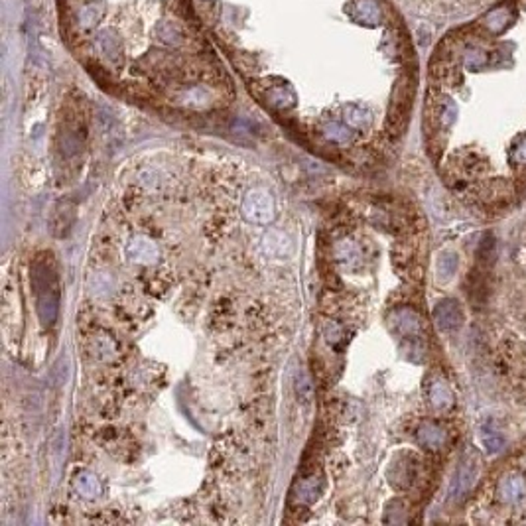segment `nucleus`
I'll return each mask as SVG.
<instances>
[{
  "mask_svg": "<svg viewBox=\"0 0 526 526\" xmlns=\"http://www.w3.org/2000/svg\"><path fill=\"white\" fill-rule=\"evenodd\" d=\"M412 477H414V473H412L410 463H400L398 461L391 469V481L396 487H408L412 483Z\"/></svg>",
  "mask_w": 526,
  "mask_h": 526,
  "instance_id": "4468645a",
  "label": "nucleus"
},
{
  "mask_svg": "<svg viewBox=\"0 0 526 526\" xmlns=\"http://www.w3.org/2000/svg\"><path fill=\"white\" fill-rule=\"evenodd\" d=\"M510 160L513 164H526V138L525 140H520V144H517L515 148H513V152H510Z\"/></svg>",
  "mask_w": 526,
  "mask_h": 526,
  "instance_id": "dca6fc26",
  "label": "nucleus"
},
{
  "mask_svg": "<svg viewBox=\"0 0 526 526\" xmlns=\"http://www.w3.org/2000/svg\"><path fill=\"white\" fill-rule=\"evenodd\" d=\"M322 489H324L322 479L306 477L300 485H298V501H300V503H314V501L319 497Z\"/></svg>",
  "mask_w": 526,
  "mask_h": 526,
  "instance_id": "f8f14e48",
  "label": "nucleus"
},
{
  "mask_svg": "<svg viewBox=\"0 0 526 526\" xmlns=\"http://www.w3.org/2000/svg\"><path fill=\"white\" fill-rule=\"evenodd\" d=\"M428 400L436 408V410H446L453 404V393H451L450 384L441 379H434L428 386Z\"/></svg>",
  "mask_w": 526,
  "mask_h": 526,
  "instance_id": "6e6552de",
  "label": "nucleus"
},
{
  "mask_svg": "<svg viewBox=\"0 0 526 526\" xmlns=\"http://www.w3.org/2000/svg\"><path fill=\"white\" fill-rule=\"evenodd\" d=\"M458 255L455 252H441L440 259H438V274H440L441 280H450L455 270H458Z\"/></svg>",
  "mask_w": 526,
  "mask_h": 526,
  "instance_id": "ddd939ff",
  "label": "nucleus"
},
{
  "mask_svg": "<svg viewBox=\"0 0 526 526\" xmlns=\"http://www.w3.org/2000/svg\"><path fill=\"white\" fill-rule=\"evenodd\" d=\"M262 249L267 252L268 257H286L292 252V243L288 239L284 233H280V231H270L268 235H264V239H262Z\"/></svg>",
  "mask_w": 526,
  "mask_h": 526,
  "instance_id": "1a4fd4ad",
  "label": "nucleus"
},
{
  "mask_svg": "<svg viewBox=\"0 0 526 526\" xmlns=\"http://www.w3.org/2000/svg\"><path fill=\"white\" fill-rule=\"evenodd\" d=\"M479 475V455L473 450H467L465 458L461 460L458 479H455V493L465 495L467 491L473 489Z\"/></svg>",
  "mask_w": 526,
  "mask_h": 526,
  "instance_id": "39448f33",
  "label": "nucleus"
},
{
  "mask_svg": "<svg viewBox=\"0 0 526 526\" xmlns=\"http://www.w3.org/2000/svg\"><path fill=\"white\" fill-rule=\"evenodd\" d=\"M389 324L394 334L400 335L404 339L418 341L422 335V319L412 307H396L389 316Z\"/></svg>",
  "mask_w": 526,
  "mask_h": 526,
  "instance_id": "7ed1b4c3",
  "label": "nucleus"
},
{
  "mask_svg": "<svg viewBox=\"0 0 526 526\" xmlns=\"http://www.w3.org/2000/svg\"><path fill=\"white\" fill-rule=\"evenodd\" d=\"M481 441H483V446H485V450L489 453H499L505 448V438L499 432L487 430V428H483V432H481Z\"/></svg>",
  "mask_w": 526,
  "mask_h": 526,
  "instance_id": "2eb2a0df",
  "label": "nucleus"
},
{
  "mask_svg": "<svg viewBox=\"0 0 526 526\" xmlns=\"http://www.w3.org/2000/svg\"><path fill=\"white\" fill-rule=\"evenodd\" d=\"M32 290L36 296V312L44 327H51L59 316L61 292L51 255L42 252L32 262Z\"/></svg>",
  "mask_w": 526,
  "mask_h": 526,
  "instance_id": "f257e3e1",
  "label": "nucleus"
},
{
  "mask_svg": "<svg viewBox=\"0 0 526 526\" xmlns=\"http://www.w3.org/2000/svg\"><path fill=\"white\" fill-rule=\"evenodd\" d=\"M240 213L249 223L268 225L274 221V215H276L274 200L270 197V193L262 190H252L245 195V200L240 203Z\"/></svg>",
  "mask_w": 526,
  "mask_h": 526,
  "instance_id": "f03ea898",
  "label": "nucleus"
},
{
  "mask_svg": "<svg viewBox=\"0 0 526 526\" xmlns=\"http://www.w3.org/2000/svg\"><path fill=\"white\" fill-rule=\"evenodd\" d=\"M126 257L133 260V262H140V264H152L154 260L158 259V247L156 243L146 237H134L130 239V243L126 245Z\"/></svg>",
  "mask_w": 526,
  "mask_h": 526,
  "instance_id": "423d86ee",
  "label": "nucleus"
},
{
  "mask_svg": "<svg viewBox=\"0 0 526 526\" xmlns=\"http://www.w3.org/2000/svg\"><path fill=\"white\" fill-rule=\"evenodd\" d=\"M434 322L444 331L458 329L463 322V312L455 300H441L438 306L434 307Z\"/></svg>",
  "mask_w": 526,
  "mask_h": 526,
  "instance_id": "20e7f679",
  "label": "nucleus"
},
{
  "mask_svg": "<svg viewBox=\"0 0 526 526\" xmlns=\"http://www.w3.org/2000/svg\"><path fill=\"white\" fill-rule=\"evenodd\" d=\"M418 441L428 450H440L446 444V432L441 430L438 424L426 422L418 428Z\"/></svg>",
  "mask_w": 526,
  "mask_h": 526,
  "instance_id": "9d476101",
  "label": "nucleus"
},
{
  "mask_svg": "<svg viewBox=\"0 0 526 526\" xmlns=\"http://www.w3.org/2000/svg\"><path fill=\"white\" fill-rule=\"evenodd\" d=\"M499 497L508 505H515L526 497L525 481L517 475H507L499 481Z\"/></svg>",
  "mask_w": 526,
  "mask_h": 526,
  "instance_id": "0eeeda50",
  "label": "nucleus"
},
{
  "mask_svg": "<svg viewBox=\"0 0 526 526\" xmlns=\"http://www.w3.org/2000/svg\"><path fill=\"white\" fill-rule=\"evenodd\" d=\"M75 489L79 491V495L85 499H95L103 493L101 481H99L93 473H89V471H81V473L77 475Z\"/></svg>",
  "mask_w": 526,
  "mask_h": 526,
  "instance_id": "9b49d317",
  "label": "nucleus"
}]
</instances>
